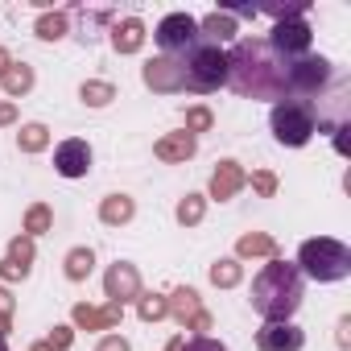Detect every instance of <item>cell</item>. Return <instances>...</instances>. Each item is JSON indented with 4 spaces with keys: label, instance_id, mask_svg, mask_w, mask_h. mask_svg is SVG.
Here are the masks:
<instances>
[{
    "label": "cell",
    "instance_id": "cell-1",
    "mask_svg": "<svg viewBox=\"0 0 351 351\" xmlns=\"http://www.w3.org/2000/svg\"><path fill=\"white\" fill-rule=\"evenodd\" d=\"M228 87L244 99H293L289 95V62L269 50L265 38H240L228 50Z\"/></svg>",
    "mask_w": 351,
    "mask_h": 351
},
{
    "label": "cell",
    "instance_id": "cell-2",
    "mask_svg": "<svg viewBox=\"0 0 351 351\" xmlns=\"http://www.w3.org/2000/svg\"><path fill=\"white\" fill-rule=\"evenodd\" d=\"M302 306V273L289 261H269L252 277V310L265 322H289Z\"/></svg>",
    "mask_w": 351,
    "mask_h": 351
},
{
    "label": "cell",
    "instance_id": "cell-3",
    "mask_svg": "<svg viewBox=\"0 0 351 351\" xmlns=\"http://www.w3.org/2000/svg\"><path fill=\"white\" fill-rule=\"evenodd\" d=\"M298 273L310 277V281H318V285L343 281V277H351V248L343 240H330V236L302 240V248H298Z\"/></svg>",
    "mask_w": 351,
    "mask_h": 351
},
{
    "label": "cell",
    "instance_id": "cell-4",
    "mask_svg": "<svg viewBox=\"0 0 351 351\" xmlns=\"http://www.w3.org/2000/svg\"><path fill=\"white\" fill-rule=\"evenodd\" d=\"M178 62H182V75H186V91L211 95V91L228 87V50H219L211 42H199Z\"/></svg>",
    "mask_w": 351,
    "mask_h": 351
},
{
    "label": "cell",
    "instance_id": "cell-5",
    "mask_svg": "<svg viewBox=\"0 0 351 351\" xmlns=\"http://www.w3.org/2000/svg\"><path fill=\"white\" fill-rule=\"evenodd\" d=\"M269 128H273L277 145L302 149V145H310V136L318 132V112H314L310 99H281V104H273V112H269Z\"/></svg>",
    "mask_w": 351,
    "mask_h": 351
},
{
    "label": "cell",
    "instance_id": "cell-6",
    "mask_svg": "<svg viewBox=\"0 0 351 351\" xmlns=\"http://www.w3.org/2000/svg\"><path fill=\"white\" fill-rule=\"evenodd\" d=\"M310 46H314V29H310V21H306V17H281V21L273 25V34H269V50H273V54H281L285 62L306 58V54H310Z\"/></svg>",
    "mask_w": 351,
    "mask_h": 351
},
{
    "label": "cell",
    "instance_id": "cell-7",
    "mask_svg": "<svg viewBox=\"0 0 351 351\" xmlns=\"http://www.w3.org/2000/svg\"><path fill=\"white\" fill-rule=\"evenodd\" d=\"M330 79H335V66H330V58H322V54H306V58L289 62V95H293V99L326 91Z\"/></svg>",
    "mask_w": 351,
    "mask_h": 351
},
{
    "label": "cell",
    "instance_id": "cell-8",
    "mask_svg": "<svg viewBox=\"0 0 351 351\" xmlns=\"http://www.w3.org/2000/svg\"><path fill=\"white\" fill-rule=\"evenodd\" d=\"M153 42L173 58V54H186V50H195L199 46V21L191 17V13H165L161 21H157V29H153Z\"/></svg>",
    "mask_w": 351,
    "mask_h": 351
},
{
    "label": "cell",
    "instance_id": "cell-9",
    "mask_svg": "<svg viewBox=\"0 0 351 351\" xmlns=\"http://www.w3.org/2000/svg\"><path fill=\"white\" fill-rule=\"evenodd\" d=\"M165 306H169V318L178 322L182 330H211L215 326V318L203 310V298H199V289H191V285H178L169 298H165Z\"/></svg>",
    "mask_w": 351,
    "mask_h": 351
},
{
    "label": "cell",
    "instance_id": "cell-10",
    "mask_svg": "<svg viewBox=\"0 0 351 351\" xmlns=\"http://www.w3.org/2000/svg\"><path fill=\"white\" fill-rule=\"evenodd\" d=\"M141 83L157 95H178L186 91V75H182V62L178 58H169V54H157L141 66Z\"/></svg>",
    "mask_w": 351,
    "mask_h": 351
},
{
    "label": "cell",
    "instance_id": "cell-11",
    "mask_svg": "<svg viewBox=\"0 0 351 351\" xmlns=\"http://www.w3.org/2000/svg\"><path fill=\"white\" fill-rule=\"evenodd\" d=\"M141 293H145V289H141V269H136L132 261L108 265V273H104V298H108V302L128 306V302H136Z\"/></svg>",
    "mask_w": 351,
    "mask_h": 351
},
{
    "label": "cell",
    "instance_id": "cell-12",
    "mask_svg": "<svg viewBox=\"0 0 351 351\" xmlns=\"http://www.w3.org/2000/svg\"><path fill=\"white\" fill-rule=\"evenodd\" d=\"M244 186H248L244 165H240V161H232V157H223V161L215 165V173H211V182H207V199L228 203V199H236Z\"/></svg>",
    "mask_w": 351,
    "mask_h": 351
},
{
    "label": "cell",
    "instance_id": "cell-13",
    "mask_svg": "<svg viewBox=\"0 0 351 351\" xmlns=\"http://www.w3.org/2000/svg\"><path fill=\"white\" fill-rule=\"evenodd\" d=\"M54 169L62 173V178H87V173H91V145L79 141V136L62 141L54 149Z\"/></svg>",
    "mask_w": 351,
    "mask_h": 351
},
{
    "label": "cell",
    "instance_id": "cell-14",
    "mask_svg": "<svg viewBox=\"0 0 351 351\" xmlns=\"http://www.w3.org/2000/svg\"><path fill=\"white\" fill-rule=\"evenodd\" d=\"M124 318V306L108 302V306H87V302H75L71 306V322L79 330H116Z\"/></svg>",
    "mask_w": 351,
    "mask_h": 351
},
{
    "label": "cell",
    "instance_id": "cell-15",
    "mask_svg": "<svg viewBox=\"0 0 351 351\" xmlns=\"http://www.w3.org/2000/svg\"><path fill=\"white\" fill-rule=\"evenodd\" d=\"M256 347L261 351H302L306 347V335L293 322H265L256 330Z\"/></svg>",
    "mask_w": 351,
    "mask_h": 351
},
{
    "label": "cell",
    "instance_id": "cell-16",
    "mask_svg": "<svg viewBox=\"0 0 351 351\" xmlns=\"http://www.w3.org/2000/svg\"><path fill=\"white\" fill-rule=\"evenodd\" d=\"M195 153H199V136H191L186 128H182V132H165V136H157V145H153V157L165 161V165H182V161H191Z\"/></svg>",
    "mask_w": 351,
    "mask_h": 351
},
{
    "label": "cell",
    "instance_id": "cell-17",
    "mask_svg": "<svg viewBox=\"0 0 351 351\" xmlns=\"http://www.w3.org/2000/svg\"><path fill=\"white\" fill-rule=\"evenodd\" d=\"M145 38H149V29H145L141 17H124V21L112 25V50L116 54H141Z\"/></svg>",
    "mask_w": 351,
    "mask_h": 351
},
{
    "label": "cell",
    "instance_id": "cell-18",
    "mask_svg": "<svg viewBox=\"0 0 351 351\" xmlns=\"http://www.w3.org/2000/svg\"><path fill=\"white\" fill-rule=\"evenodd\" d=\"M132 215H136V199L132 195H108V199H99V223L104 228H124V223H132Z\"/></svg>",
    "mask_w": 351,
    "mask_h": 351
},
{
    "label": "cell",
    "instance_id": "cell-19",
    "mask_svg": "<svg viewBox=\"0 0 351 351\" xmlns=\"http://www.w3.org/2000/svg\"><path fill=\"white\" fill-rule=\"evenodd\" d=\"M256 256L277 261V240H273L269 232H244V236L236 240V261H256Z\"/></svg>",
    "mask_w": 351,
    "mask_h": 351
},
{
    "label": "cell",
    "instance_id": "cell-20",
    "mask_svg": "<svg viewBox=\"0 0 351 351\" xmlns=\"http://www.w3.org/2000/svg\"><path fill=\"white\" fill-rule=\"evenodd\" d=\"M199 38H207L211 46L232 42V38H236V13H207V17L199 21Z\"/></svg>",
    "mask_w": 351,
    "mask_h": 351
},
{
    "label": "cell",
    "instance_id": "cell-21",
    "mask_svg": "<svg viewBox=\"0 0 351 351\" xmlns=\"http://www.w3.org/2000/svg\"><path fill=\"white\" fill-rule=\"evenodd\" d=\"M34 34H38L42 42H62V38L71 34V13H66V9H46V13L38 17Z\"/></svg>",
    "mask_w": 351,
    "mask_h": 351
},
{
    "label": "cell",
    "instance_id": "cell-22",
    "mask_svg": "<svg viewBox=\"0 0 351 351\" xmlns=\"http://www.w3.org/2000/svg\"><path fill=\"white\" fill-rule=\"evenodd\" d=\"M34 83H38V75H34V66H29V62H13V66H9V75L0 79V87H5V95H9V99L29 95V91H34Z\"/></svg>",
    "mask_w": 351,
    "mask_h": 351
},
{
    "label": "cell",
    "instance_id": "cell-23",
    "mask_svg": "<svg viewBox=\"0 0 351 351\" xmlns=\"http://www.w3.org/2000/svg\"><path fill=\"white\" fill-rule=\"evenodd\" d=\"M91 269H95V252H91L87 244H79V248H71V252L62 256V273H66V281H87Z\"/></svg>",
    "mask_w": 351,
    "mask_h": 351
},
{
    "label": "cell",
    "instance_id": "cell-24",
    "mask_svg": "<svg viewBox=\"0 0 351 351\" xmlns=\"http://www.w3.org/2000/svg\"><path fill=\"white\" fill-rule=\"evenodd\" d=\"M207 277H211L215 289H236V285L244 281V265H240L236 256H219V261L207 269Z\"/></svg>",
    "mask_w": 351,
    "mask_h": 351
},
{
    "label": "cell",
    "instance_id": "cell-25",
    "mask_svg": "<svg viewBox=\"0 0 351 351\" xmlns=\"http://www.w3.org/2000/svg\"><path fill=\"white\" fill-rule=\"evenodd\" d=\"M203 215H207V195H199V191H191L186 199H178V207H173V219L182 228H199Z\"/></svg>",
    "mask_w": 351,
    "mask_h": 351
},
{
    "label": "cell",
    "instance_id": "cell-26",
    "mask_svg": "<svg viewBox=\"0 0 351 351\" xmlns=\"http://www.w3.org/2000/svg\"><path fill=\"white\" fill-rule=\"evenodd\" d=\"M79 99H83L87 108H108V104L116 99V83H108V79H87V83L79 87Z\"/></svg>",
    "mask_w": 351,
    "mask_h": 351
},
{
    "label": "cell",
    "instance_id": "cell-27",
    "mask_svg": "<svg viewBox=\"0 0 351 351\" xmlns=\"http://www.w3.org/2000/svg\"><path fill=\"white\" fill-rule=\"evenodd\" d=\"M46 145H50V128H46L42 120L21 124V132H17V149H21V153H42Z\"/></svg>",
    "mask_w": 351,
    "mask_h": 351
},
{
    "label": "cell",
    "instance_id": "cell-28",
    "mask_svg": "<svg viewBox=\"0 0 351 351\" xmlns=\"http://www.w3.org/2000/svg\"><path fill=\"white\" fill-rule=\"evenodd\" d=\"M46 232H54V211L46 203H34L25 211V236L34 240V236H46Z\"/></svg>",
    "mask_w": 351,
    "mask_h": 351
},
{
    "label": "cell",
    "instance_id": "cell-29",
    "mask_svg": "<svg viewBox=\"0 0 351 351\" xmlns=\"http://www.w3.org/2000/svg\"><path fill=\"white\" fill-rule=\"evenodd\" d=\"M34 256H38V248H34V240H29L25 232L9 240V252H5V261H13L17 269H25V273H29V269H34Z\"/></svg>",
    "mask_w": 351,
    "mask_h": 351
},
{
    "label": "cell",
    "instance_id": "cell-30",
    "mask_svg": "<svg viewBox=\"0 0 351 351\" xmlns=\"http://www.w3.org/2000/svg\"><path fill=\"white\" fill-rule=\"evenodd\" d=\"M136 314H141V322H161V318H169V306H165L161 293H141L136 298Z\"/></svg>",
    "mask_w": 351,
    "mask_h": 351
},
{
    "label": "cell",
    "instance_id": "cell-31",
    "mask_svg": "<svg viewBox=\"0 0 351 351\" xmlns=\"http://www.w3.org/2000/svg\"><path fill=\"white\" fill-rule=\"evenodd\" d=\"M211 128H215V112H211V108H203V104L186 108V132H191V136L211 132Z\"/></svg>",
    "mask_w": 351,
    "mask_h": 351
},
{
    "label": "cell",
    "instance_id": "cell-32",
    "mask_svg": "<svg viewBox=\"0 0 351 351\" xmlns=\"http://www.w3.org/2000/svg\"><path fill=\"white\" fill-rule=\"evenodd\" d=\"M248 186H252L261 199H273L281 182H277V173H273V169H256V173H248Z\"/></svg>",
    "mask_w": 351,
    "mask_h": 351
},
{
    "label": "cell",
    "instance_id": "cell-33",
    "mask_svg": "<svg viewBox=\"0 0 351 351\" xmlns=\"http://www.w3.org/2000/svg\"><path fill=\"white\" fill-rule=\"evenodd\" d=\"M46 343H50L54 351H71V343H75V326H54Z\"/></svg>",
    "mask_w": 351,
    "mask_h": 351
},
{
    "label": "cell",
    "instance_id": "cell-34",
    "mask_svg": "<svg viewBox=\"0 0 351 351\" xmlns=\"http://www.w3.org/2000/svg\"><path fill=\"white\" fill-rule=\"evenodd\" d=\"M182 351H228V343H219L211 335H195L191 343H182Z\"/></svg>",
    "mask_w": 351,
    "mask_h": 351
},
{
    "label": "cell",
    "instance_id": "cell-35",
    "mask_svg": "<svg viewBox=\"0 0 351 351\" xmlns=\"http://www.w3.org/2000/svg\"><path fill=\"white\" fill-rule=\"evenodd\" d=\"M95 351H132V343H128L124 335H104V339L95 343Z\"/></svg>",
    "mask_w": 351,
    "mask_h": 351
},
{
    "label": "cell",
    "instance_id": "cell-36",
    "mask_svg": "<svg viewBox=\"0 0 351 351\" xmlns=\"http://www.w3.org/2000/svg\"><path fill=\"white\" fill-rule=\"evenodd\" d=\"M25 277H29V273L17 269L13 261H0V281H25Z\"/></svg>",
    "mask_w": 351,
    "mask_h": 351
},
{
    "label": "cell",
    "instance_id": "cell-37",
    "mask_svg": "<svg viewBox=\"0 0 351 351\" xmlns=\"http://www.w3.org/2000/svg\"><path fill=\"white\" fill-rule=\"evenodd\" d=\"M9 124H17V104L0 99V128H9Z\"/></svg>",
    "mask_w": 351,
    "mask_h": 351
},
{
    "label": "cell",
    "instance_id": "cell-38",
    "mask_svg": "<svg viewBox=\"0 0 351 351\" xmlns=\"http://www.w3.org/2000/svg\"><path fill=\"white\" fill-rule=\"evenodd\" d=\"M13 310H17V302H13V293H9L5 285H0V314H5V318H13Z\"/></svg>",
    "mask_w": 351,
    "mask_h": 351
},
{
    "label": "cell",
    "instance_id": "cell-39",
    "mask_svg": "<svg viewBox=\"0 0 351 351\" xmlns=\"http://www.w3.org/2000/svg\"><path fill=\"white\" fill-rule=\"evenodd\" d=\"M347 330H351V318L343 314V318H339V335H335V343H339V347H351V335H347Z\"/></svg>",
    "mask_w": 351,
    "mask_h": 351
},
{
    "label": "cell",
    "instance_id": "cell-40",
    "mask_svg": "<svg viewBox=\"0 0 351 351\" xmlns=\"http://www.w3.org/2000/svg\"><path fill=\"white\" fill-rule=\"evenodd\" d=\"M347 132H351L347 124H339V128H335V149H339V153H347Z\"/></svg>",
    "mask_w": 351,
    "mask_h": 351
},
{
    "label": "cell",
    "instance_id": "cell-41",
    "mask_svg": "<svg viewBox=\"0 0 351 351\" xmlns=\"http://www.w3.org/2000/svg\"><path fill=\"white\" fill-rule=\"evenodd\" d=\"M13 62H17V58H13V54H9L5 46H0V79H5V75H9V66H13Z\"/></svg>",
    "mask_w": 351,
    "mask_h": 351
},
{
    "label": "cell",
    "instance_id": "cell-42",
    "mask_svg": "<svg viewBox=\"0 0 351 351\" xmlns=\"http://www.w3.org/2000/svg\"><path fill=\"white\" fill-rule=\"evenodd\" d=\"M34 351H54V347H50V343L42 339V343H34Z\"/></svg>",
    "mask_w": 351,
    "mask_h": 351
},
{
    "label": "cell",
    "instance_id": "cell-43",
    "mask_svg": "<svg viewBox=\"0 0 351 351\" xmlns=\"http://www.w3.org/2000/svg\"><path fill=\"white\" fill-rule=\"evenodd\" d=\"M0 351H9V347H5V339H0Z\"/></svg>",
    "mask_w": 351,
    "mask_h": 351
}]
</instances>
